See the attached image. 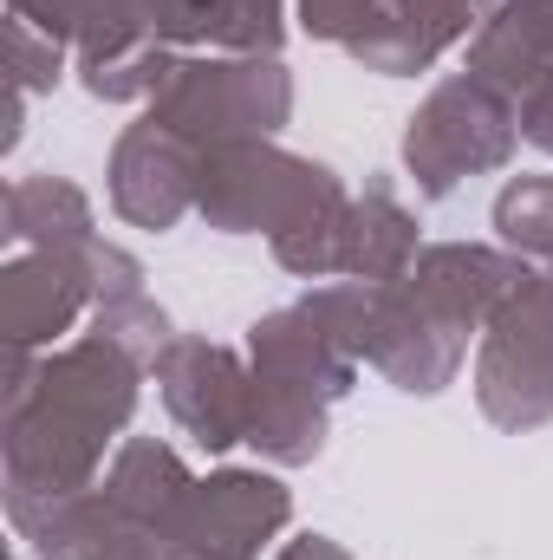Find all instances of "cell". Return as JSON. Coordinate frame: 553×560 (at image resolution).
Listing matches in <instances>:
<instances>
[{
  "label": "cell",
  "mask_w": 553,
  "mask_h": 560,
  "mask_svg": "<svg viewBox=\"0 0 553 560\" xmlns=\"http://www.w3.org/2000/svg\"><path fill=\"white\" fill-rule=\"evenodd\" d=\"M143 398V365L105 339H79L59 352L7 346V385H0V489L7 522L92 489L111 463L105 450L131 430Z\"/></svg>",
  "instance_id": "1"
},
{
  "label": "cell",
  "mask_w": 553,
  "mask_h": 560,
  "mask_svg": "<svg viewBox=\"0 0 553 560\" xmlns=\"http://www.w3.org/2000/svg\"><path fill=\"white\" fill-rule=\"evenodd\" d=\"M150 118L196 150L280 138L293 118V72L280 52H183L169 85L150 98Z\"/></svg>",
  "instance_id": "2"
},
{
  "label": "cell",
  "mask_w": 553,
  "mask_h": 560,
  "mask_svg": "<svg viewBox=\"0 0 553 560\" xmlns=\"http://www.w3.org/2000/svg\"><path fill=\"white\" fill-rule=\"evenodd\" d=\"M352 189L339 183L332 163H313L299 150H286L274 138L248 143H215L202 150V189H196V215L222 235H268L345 202Z\"/></svg>",
  "instance_id": "3"
},
{
  "label": "cell",
  "mask_w": 553,
  "mask_h": 560,
  "mask_svg": "<svg viewBox=\"0 0 553 560\" xmlns=\"http://www.w3.org/2000/svg\"><path fill=\"white\" fill-rule=\"evenodd\" d=\"M515 150H521V112L502 92H489L475 72L430 85V98L404 118V176L423 202L456 196L469 176L508 170Z\"/></svg>",
  "instance_id": "4"
},
{
  "label": "cell",
  "mask_w": 553,
  "mask_h": 560,
  "mask_svg": "<svg viewBox=\"0 0 553 560\" xmlns=\"http://www.w3.org/2000/svg\"><path fill=\"white\" fill-rule=\"evenodd\" d=\"M475 405L495 430L553 423V287L534 275L475 339Z\"/></svg>",
  "instance_id": "5"
},
{
  "label": "cell",
  "mask_w": 553,
  "mask_h": 560,
  "mask_svg": "<svg viewBox=\"0 0 553 560\" xmlns=\"http://www.w3.org/2000/svg\"><path fill=\"white\" fill-rule=\"evenodd\" d=\"M156 378V398L163 411L176 418L183 436H196L209 456L248 443V411H255V365L215 339H196V332H176L169 352L150 365Z\"/></svg>",
  "instance_id": "6"
},
{
  "label": "cell",
  "mask_w": 553,
  "mask_h": 560,
  "mask_svg": "<svg viewBox=\"0 0 553 560\" xmlns=\"http://www.w3.org/2000/svg\"><path fill=\"white\" fill-rule=\"evenodd\" d=\"M286 522H293V489L274 469H215V476H196L169 528V548H202L215 560H261Z\"/></svg>",
  "instance_id": "7"
},
{
  "label": "cell",
  "mask_w": 553,
  "mask_h": 560,
  "mask_svg": "<svg viewBox=\"0 0 553 560\" xmlns=\"http://www.w3.org/2000/svg\"><path fill=\"white\" fill-rule=\"evenodd\" d=\"M105 189H111L118 222L150 229V235H169V229L196 209V189H202V150L143 112L138 125H125L118 143H111Z\"/></svg>",
  "instance_id": "8"
},
{
  "label": "cell",
  "mask_w": 553,
  "mask_h": 560,
  "mask_svg": "<svg viewBox=\"0 0 553 560\" xmlns=\"http://www.w3.org/2000/svg\"><path fill=\"white\" fill-rule=\"evenodd\" d=\"M469 339L449 313H436L411 280H391L378 287V326H372V372L385 385H398L404 398H436L443 385H456L462 359H469Z\"/></svg>",
  "instance_id": "9"
},
{
  "label": "cell",
  "mask_w": 553,
  "mask_h": 560,
  "mask_svg": "<svg viewBox=\"0 0 553 560\" xmlns=\"http://www.w3.org/2000/svg\"><path fill=\"white\" fill-rule=\"evenodd\" d=\"M534 275H541V268H534L528 255H515V248H489V242H430L404 280H411L436 313H449L462 332L482 339V326H489Z\"/></svg>",
  "instance_id": "10"
},
{
  "label": "cell",
  "mask_w": 553,
  "mask_h": 560,
  "mask_svg": "<svg viewBox=\"0 0 553 560\" xmlns=\"http://www.w3.org/2000/svg\"><path fill=\"white\" fill-rule=\"evenodd\" d=\"M13 535L39 560H163V541L111 502L105 476L79 495H59V502L13 515Z\"/></svg>",
  "instance_id": "11"
},
{
  "label": "cell",
  "mask_w": 553,
  "mask_h": 560,
  "mask_svg": "<svg viewBox=\"0 0 553 560\" xmlns=\"http://www.w3.org/2000/svg\"><path fill=\"white\" fill-rule=\"evenodd\" d=\"M92 275L72 255H46V248H20L0 268V339L7 346H52L59 332H72L92 313Z\"/></svg>",
  "instance_id": "12"
},
{
  "label": "cell",
  "mask_w": 553,
  "mask_h": 560,
  "mask_svg": "<svg viewBox=\"0 0 553 560\" xmlns=\"http://www.w3.org/2000/svg\"><path fill=\"white\" fill-rule=\"evenodd\" d=\"M469 72L521 118L553 98V0H502L469 39Z\"/></svg>",
  "instance_id": "13"
},
{
  "label": "cell",
  "mask_w": 553,
  "mask_h": 560,
  "mask_svg": "<svg viewBox=\"0 0 553 560\" xmlns=\"http://www.w3.org/2000/svg\"><path fill=\"white\" fill-rule=\"evenodd\" d=\"M248 365L255 378H280V385H306L319 398H345L358 385V359L293 300V306H274L248 326Z\"/></svg>",
  "instance_id": "14"
},
{
  "label": "cell",
  "mask_w": 553,
  "mask_h": 560,
  "mask_svg": "<svg viewBox=\"0 0 553 560\" xmlns=\"http://www.w3.org/2000/svg\"><path fill=\"white\" fill-rule=\"evenodd\" d=\"M0 235L13 248H46V255H72L85 261L92 275V255H98V215H92V196L72 183V176H20L7 183V202H0ZM98 300V293H92Z\"/></svg>",
  "instance_id": "15"
},
{
  "label": "cell",
  "mask_w": 553,
  "mask_h": 560,
  "mask_svg": "<svg viewBox=\"0 0 553 560\" xmlns=\"http://www.w3.org/2000/svg\"><path fill=\"white\" fill-rule=\"evenodd\" d=\"M423 255L416 215L398 202V189L385 176H372L352 209H345V235H339V280H365V287H391L404 280Z\"/></svg>",
  "instance_id": "16"
},
{
  "label": "cell",
  "mask_w": 553,
  "mask_h": 560,
  "mask_svg": "<svg viewBox=\"0 0 553 560\" xmlns=\"http://www.w3.org/2000/svg\"><path fill=\"white\" fill-rule=\"evenodd\" d=\"M105 489H111V502H118L138 528H150V535L169 548V528H176V515H183L196 476H189V463H183L163 436H125L118 456H111V469H105Z\"/></svg>",
  "instance_id": "17"
},
{
  "label": "cell",
  "mask_w": 553,
  "mask_h": 560,
  "mask_svg": "<svg viewBox=\"0 0 553 560\" xmlns=\"http://www.w3.org/2000/svg\"><path fill=\"white\" fill-rule=\"evenodd\" d=\"M332 430V398L306 392V385H280V378H255V411H248V450L268 456L274 469H306L319 463Z\"/></svg>",
  "instance_id": "18"
},
{
  "label": "cell",
  "mask_w": 553,
  "mask_h": 560,
  "mask_svg": "<svg viewBox=\"0 0 553 560\" xmlns=\"http://www.w3.org/2000/svg\"><path fill=\"white\" fill-rule=\"evenodd\" d=\"M176 59H183L176 46L150 39V33H125V39H111V46L72 52V72H79V85H85L98 105H150V98L169 85Z\"/></svg>",
  "instance_id": "19"
},
{
  "label": "cell",
  "mask_w": 553,
  "mask_h": 560,
  "mask_svg": "<svg viewBox=\"0 0 553 560\" xmlns=\"http://www.w3.org/2000/svg\"><path fill=\"white\" fill-rule=\"evenodd\" d=\"M7 13L39 26L46 39H59L72 52H92V46H111V39L138 33L125 0H7Z\"/></svg>",
  "instance_id": "20"
},
{
  "label": "cell",
  "mask_w": 553,
  "mask_h": 560,
  "mask_svg": "<svg viewBox=\"0 0 553 560\" xmlns=\"http://www.w3.org/2000/svg\"><path fill=\"white\" fill-rule=\"evenodd\" d=\"M495 235L502 248L553 268V176H508L495 196Z\"/></svg>",
  "instance_id": "21"
},
{
  "label": "cell",
  "mask_w": 553,
  "mask_h": 560,
  "mask_svg": "<svg viewBox=\"0 0 553 560\" xmlns=\"http://www.w3.org/2000/svg\"><path fill=\"white\" fill-rule=\"evenodd\" d=\"M92 339L118 346L125 359H138L143 372H150V365L169 352L176 326H169V313H163L150 293H125V300H98V306H92Z\"/></svg>",
  "instance_id": "22"
},
{
  "label": "cell",
  "mask_w": 553,
  "mask_h": 560,
  "mask_svg": "<svg viewBox=\"0 0 553 560\" xmlns=\"http://www.w3.org/2000/svg\"><path fill=\"white\" fill-rule=\"evenodd\" d=\"M202 46L215 52H280L286 46V0H209Z\"/></svg>",
  "instance_id": "23"
},
{
  "label": "cell",
  "mask_w": 553,
  "mask_h": 560,
  "mask_svg": "<svg viewBox=\"0 0 553 560\" xmlns=\"http://www.w3.org/2000/svg\"><path fill=\"white\" fill-rule=\"evenodd\" d=\"M385 7H391L398 20H411L436 52H449V46H469V39L489 26V13H495L502 0H385Z\"/></svg>",
  "instance_id": "24"
},
{
  "label": "cell",
  "mask_w": 553,
  "mask_h": 560,
  "mask_svg": "<svg viewBox=\"0 0 553 560\" xmlns=\"http://www.w3.org/2000/svg\"><path fill=\"white\" fill-rule=\"evenodd\" d=\"M66 52H72V46L46 39L39 26H26V20L7 13V85H13V92H26V98L52 92V85L66 79Z\"/></svg>",
  "instance_id": "25"
},
{
  "label": "cell",
  "mask_w": 553,
  "mask_h": 560,
  "mask_svg": "<svg viewBox=\"0 0 553 560\" xmlns=\"http://www.w3.org/2000/svg\"><path fill=\"white\" fill-rule=\"evenodd\" d=\"M293 7H299V33H306V39H319V46H352V39L378 20L385 0H293Z\"/></svg>",
  "instance_id": "26"
},
{
  "label": "cell",
  "mask_w": 553,
  "mask_h": 560,
  "mask_svg": "<svg viewBox=\"0 0 553 560\" xmlns=\"http://www.w3.org/2000/svg\"><path fill=\"white\" fill-rule=\"evenodd\" d=\"M202 7L209 0H125V13H131V26L150 33V39H163V46H202Z\"/></svg>",
  "instance_id": "27"
},
{
  "label": "cell",
  "mask_w": 553,
  "mask_h": 560,
  "mask_svg": "<svg viewBox=\"0 0 553 560\" xmlns=\"http://www.w3.org/2000/svg\"><path fill=\"white\" fill-rule=\"evenodd\" d=\"M274 560H352L332 535H293V541H280Z\"/></svg>",
  "instance_id": "28"
},
{
  "label": "cell",
  "mask_w": 553,
  "mask_h": 560,
  "mask_svg": "<svg viewBox=\"0 0 553 560\" xmlns=\"http://www.w3.org/2000/svg\"><path fill=\"white\" fill-rule=\"evenodd\" d=\"M521 143H534V150H548V156H553V98L541 105V112H528V118H521Z\"/></svg>",
  "instance_id": "29"
},
{
  "label": "cell",
  "mask_w": 553,
  "mask_h": 560,
  "mask_svg": "<svg viewBox=\"0 0 553 560\" xmlns=\"http://www.w3.org/2000/svg\"><path fill=\"white\" fill-rule=\"evenodd\" d=\"M163 560H215V555H202V548H163Z\"/></svg>",
  "instance_id": "30"
},
{
  "label": "cell",
  "mask_w": 553,
  "mask_h": 560,
  "mask_svg": "<svg viewBox=\"0 0 553 560\" xmlns=\"http://www.w3.org/2000/svg\"><path fill=\"white\" fill-rule=\"evenodd\" d=\"M541 275H548V287H553V268H541Z\"/></svg>",
  "instance_id": "31"
}]
</instances>
